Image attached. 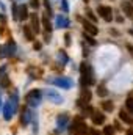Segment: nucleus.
<instances>
[{
	"label": "nucleus",
	"mask_w": 133,
	"mask_h": 135,
	"mask_svg": "<svg viewBox=\"0 0 133 135\" xmlns=\"http://www.w3.org/2000/svg\"><path fill=\"white\" fill-rule=\"evenodd\" d=\"M80 75H81L80 83H81L83 88H88V86L94 85V82H96L94 80V71H93L91 65H88L86 61H83L80 65Z\"/></svg>",
	"instance_id": "nucleus-1"
},
{
	"label": "nucleus",
	"mask_w": 133,
	"mask_h": 135,
	"mask_svg": "<svg viewBox=\"0 0 133 135\" xmlns=\"http://www.w3.org/2000/svg\"><path fill=\"white\" fill-rule=\"evenodd\" d=\"M69 131L72 132V135H88L89 134V129H88V126H86V123L83 121L81 116L74 118V121H72Z\"/></svg>",
	"instance_id": "nucleus-2"
},
{
	"label": "nucleus",
	"mask_w": 133,
	"mask_h": 135,
	"mask_svg": "<svg viewBox=\"0 0 133 135\" xmlns=\"http://www.w3.org/2000/svg\"><path fill=\"white\" fill-rule=\"evenodd\" d=\"M41 101H42V91L38 90V88L30 90V91L27 93V96H25V102H27L30 107H38V105L41 104Z\"/></svg>",
	"instance_id": "nucleus-3"
},
{
	"label": "nucleus",
	"mask_w": 133,
	"mask_h": 135,
	"mask_svg": "<svg viewBox=\"0 0 133 135\" xmlns=\"http://www.w3.org/2000/svg\"><path fill=\"white\" fill-rule=\"evenodd\" d=\"M47 82L61 88V90H70L74 86V80L70 77H55V79H49Z\"/></svg>",
	"instance_id": "nucleus-4"
},
{
	"label": "nucleus",
	"mask_w": 133,
	"mask_h": 135,
	"mask_svg": "<svg viewBox=\"0 0 133 135\" xmlns=\"http://www.w3.org/2000/svg\"><path fill=\"white\" fill-rule=\"evenodd\" d=\"M45 98L49 99V102H52V104H55V105H60V104H63V96L57 91V90H47L45 91Z\"/></svg>",
	"instance_id": "nucleus-5"
},
{
	"label": "nucleus",
	"mask_w": 133,
	"mask_h": 135,
	"mask_svg": "<svg viewBox=\"0 0 133 135\" xmlns=\"http://www.w3.org/2000/svg\"><path fill=\"white\" fill-rule=\"evenodd\" d=\"M97 13L100 14V17H102L103 21H106V22H111V21H113V9H111V6L99 5Z\"/></svg>",
	"instance_id": "nucleus-6"
},
{
	"label": "nucleus",
	"mask_w": 133,
	"mask_h": 135,
	"mask_svg": "<svg viewBox=\"0 0 133 135\" xmlns=\"http://www.w3.org/2000/svg\"><path fill=\"white\" fill-rule=\"evenodd\" d=\"M69 121H70V118H69V113H67V112L60 113V115L57 116V129H58V131H64L67 127V124H69Z\"/></svg>",
	"instance_id": "nucleus-7"
},
{
	"label": "nucleus",
	"mask_w": 133,
	"mask_h": 135,
	"mask_svg": "<svg viewBox=\"0 0 133 135\" xmlns=\"http://www.w3.org/2000/svg\"><path fill=\"white\" fill-rule=\"evenodd\" d=\"M78 21L83 24V28H85V33L91 35V36H96V35L99 33V28L93 24V22H89V21H86V19H81V17H78Z\"/></svg>",
	"instance_id": "nucleus-8"
},
{
	"label": "nucleus",
	"mask_w": 133,
	"mask_h": 135,
	"mask_svg": "<svg viewBox=\"0 0 133 135\" xmlns=\"http://www.w3.org/2000/svg\"><path fill=\"white\" fill-rule=\"evenodd\" d=\"M33 116H34V113L30 110V108H22V112H21V123H22V126L25 127V126H28L30 124V121L33 119Z\"/></svg>",
	"instance_id": "nucleus-9"
},
{
	"label": "nucleus",
	"mask_w": 133,
	"mask_h": 135,
	"mask_svg": "<svg viewBox=\"0 0 133 135\" xmlns=\"http://www.w3.org/2000/svg\"><path fill=\"white\" fill-rule=\"evenodd\" d=\"M89 102H91V91H89L88 88H83V90H81V94H80V98H78V101H77V104H78L80 107H86V105H89Z\"/></svg>",
	"instance_id": "nucleus-10"
},
{
	"label": "nucleus",
	"mask_w": 133,
	"mask_h": 135,
	"mask_svg": "<svg viewBox=\"0 0 133 135\" xmlns=\"http://www.w3.org/2000/svg\"><path fill=\"white\" fill-rule=\"evenodd\" d=\"M16 42L13 41V39H9L5 46H2V50H3V55L5 57H13L14 54H16Z\"/></svg>",
	"instance_id": "nucleus-11"
},
{
	"label": "nucleus",
	"mask_w": 133,
	"mask_h": 135,
	"mask_svg": "<svg viewBox=\"0 0 133 135\" xmlns=\"http://www.w3.org/2000/svg\"><path fill=\"white\" fill-rule=\"evenodd\" d=\"M55 27L57 28H67V27H70V21L67 19L64 14H58L57 21H55Z\"/></svg>",
	"instance_id": "nucleus-12"
},
{
	"label": "nucleus",
	"mask_w": 133,
	"mask_h": 135,
	"mask_svg": "<svg viewBox=\"0 0 133 135\" xmlns=\"http://www.w3.org/2000/svg\"><path fill=\"white\" fill-rule=\"evenodd\" d=\"M28 17H30V21H32V25H30V28L33 30V33H39V32H41V22H39V17H38V14H36V13H33V14H30Z\"/></svg>",
	"instance_id": "nucleus-13"
},
{
	"label": "nucleus",
	"mask_w": 133,
	"mask_h": 135,
	"mask_svg": "<svg viewBox=\"0 0 133 135\" xmlns=\"http://www.w3.org/2000/svg\"><path fill=\"white\" fill-rule=\"evenodd\" d=\"M91 119H93V123H94L96 126H99V124H103V123H105V115H103L102 112L94 110V112L91 113Z\"/></svg>",
	"instance_id": "nucleus-14"
},
{
	"label": "nucleus",
	"mask_w": 133,
	"mask_h": 135,
	"mask_svg": "<svg viewBox=\"0 0 133 135\" xmlns=\"http://www.w3.org/2000/svg\"><path fill=\"white\" fill-rule=\"evenodd\" d=\"M28 8H27V5H21V6H17V21H24V19H28Z\"/></svg>",
	"instance_id": "nucleus-15"
},
{
	"label": "nucleus",
	"mask_w": 133,
	"mask_h": 135,
	"mask_svg": "<svg viewBox=\"0 0 133 135\" xmlns=\"http://www.w3.org/2000/svg\"><path fill=\"white\" fill-rule=\"evenodd\" d=\"M119 119H121V121H124V123H125V124H129V126H133V116L129 113V112L121 110V112H119Z\"/></svg>",
	"instance_id": "nucleus-16"
},
{
	"label": "nucleus",
	"mask_w": 133,
	"mask_h": 135,
	"mask_svg": "<svg viewBox=\"0 0 133 135\" xmlns=\"http://www.w3.org/2000/svg\"><path fill=\"white\" fill-rule=\"evenodd\" d=\"M122 9H124V14H127L129 17H133V5L132 2H122Z\"/></svg>",
	"instance_id": "nucleus-17"
},
{
	"label": "nucleus",
	"mask_w": 133,
	"mask_h": 135,
	"mask_svg": "<svg viewBox=\"0 0 133 135\" xmlns=\"http://www.w3.org/2000/svg\"><path fill=\"white\" fill-rule=\"evenodd\" d=\"M27 71H28V75H30V79H39V77L42 75V71H41V69H36L34 66H30Z\"/></svg>",
	"instance_id": "nucleus-18"
},
{
	"label": "nucleus",
	"mask_w": 133,
	"mask_h": 135,
	"mask_svg": "<svg viewBox=\"0 0 133 135\" xmlns=\"http://www.w3.org/2000/svg\"><path fill=\"white\" fill-rule=\"evenodd\" d=\"M57 60H58V63H61V65L69 63V57H67V54L64 52V50H58V54H57Z\"/></svg>",
	"instance_id": "nucleus-19"
},
{
	"label": "nucleus",
	"mask_w": 133,
	"mask_h": 135,
	"mask_svg": "<svg viewBox=\"0 0 133 135\" xmlns=\"http://www.w3.org/2000/svg\"><path fill=\"white\" fill-rule=\"evenodd\" d=\"M24 35H25L27 41H34V33L30 28V25H24Z\"/></svg>",
	"instance_id": "nucleus-20"
},
{
	"label": "nucleus",
	"mask_w": 133,
	"mask_h": 135,
	"mask_svg": "<svg viewBox=\"0 0 133 135\" xmlns=\"http://www.w3.org/2000/svg\"><path fill=\"white\" fill-rule=\"evenodd\" d=\"M42 27L45 28V33H52V25H50V21H49L47 14H44V17H42Z\"/></svg>",
	"instance_id": "nucleus-21"
},
{
	"label": "nucleus",
	"mask_w": 133,
	"mask_h": 135,
	"mask_svg": "<svg viewBox=\"0 0 133 135\" xmlns=\"http://www.w3.org/2000/svg\"><path fill=\"white\" fill-rule=\"evenodd\" d=\"M102 108H103V112H113L114 110V104L111 101H103L102 102Z\"/></svg>",
	"instance_id": "nucleus-22"
},
{
	"label": "nucleus",
	"mask_w": 133,
	"mask_h": 135,
	"mask_svg": "<svg viewBox=\"0 0 133 135\" xmlns=\"http://www.w3.org/2000/svg\"><path fill=\"white\" fill-rule=\"evenodd\" d=\"M125 107H127L129 113L133 116V96H129V98H127V101H125Z\"/></svg>",
	"instance_id": "nucleus-23"
},
{
	"label": "nucleus",
	"mask_w": 133,
	"mask_h": 135,
	"mask_svg": "<svg viewBox=\"0 0 133 135\" xmlns=\"http://www.w3.org/2000/svg\"><path fill=\"white\" fill-rule=\"evenodd\" d=\"M97 94H99L100 98L108 96V90H106V86H105V85H99V86H97Z\"/></svg>",
	"instance_id": "nucleus-24"
},
{
	"label": "nucleus",
	"mask_w": 133,
	"mask_h": 135,
	"mask_svg": "<svg viewBox=\"0 0 133 135\" xmlns=\"http://www.w3.org/2000/svg\"><path fill=\"white\" fill-rule=\"evenodd\" d=\"M11 85V82H9V77L8 75H2V80H0V86L2 88H8Z\"/></svg>",
	"instance_id": "nucleus-25"
},
{
	"label": "nucleus",
	"mask_w": 133,
	"mask_h": 135,
	"mask_svg": "<svg viewBox=\"0 0 133 135\" xmlns=\"http://www.w3.org/2000/svg\"><path fill=\"white\" fill-rule=\"evenodd\" d=\"M86 17H88V19H89V22H93V24H94V22H96V19H97V17L94 16V11H93V9H89V8L86 9Z\"/></svg>",
	"instance_id": "nucleus-26"
},
{
	"label": "nucleus",
	"mask_w": 133,
	"mask_h": 135,
	"mask_svg": "<svg viewBox=\"0 0 133 135\" xmlns=\"http://www.w3.org/2000/svg\"><path fill=\"white\" fill-rule=\"evenodd\" d=\"M116 134V129L113 127V126H105V129H103V135H114Z\"/></svg>",
	"instance_id": "nucleus-27"
},
{
	"label": "nucleus",
	"mask_w": 133,
	"mask_h": 135,
	"mask_svg": "<svg viewBox=\"0 0 133 135\" xmlns=\"http://www.w3.org/2000/svg\"><path fill=\"white\" fill-rule=\"evenodd\" d=\"M42 2H44V6H45V9H47V13H45V14L50 17V16L53 14V13H52V5H50V2H49V0H42Z\"/></svg>",
	"instance_id": "nucleus-28"
},
{
	"label": "nucleus",
	"mask_w": 133,
	"mask_h": 135,
	"mask_svg": "<svg viewBox=\"0 0 133 135\" xmlns=\"http://www.w3.org/2000/svg\"><path fill=\"white\" fill-rule=\"evenodd\" d=\"M83 38H85V39H86V41H88L89 44H93V46L96 44V41L93 39V36H91V35H88V33H83Z\"/></svg>",
	"instance_id": "nucleus-29"
},
{
	"label": "nucleus",
	"mask_w": 133,
	"mask_h": 135,
	"mask_svg": "<svg viewBox=\"0 0 133 135\" xmlns=\"http://www.w3.org/2000/svg\"><path fill=\"white\" fill-rule=\"evenodd\" d=\"M39 5H41V3H39V0H30V6L34 8V9H38V8H39Z\"/></svg>",
	"instance_id": "nucleus-30"
},
{
	"label": "nucleus",
	"mask_w": 133,
	"mask_h": 135,
	"mask_svg": "<svg viewBox=\"0 0 133 135\" xmlns=\"http://www.w3.org/2000/svg\"><path fill=\"white\" fill-rule=\"evenodd\" d=\"M61 8H63V11L67 13L69 11V5H67V0H61Z\"/></svg>",
	"instance_id": "nucleus-31"
},
{
	"label": "nucleus",
	"mask_w": 133,
	"mask_h": 135,
	"mask_svg": "<svg viewBox=\"0 0 133 135\" xmlns=\"http://www.w3.org/2000/svg\"><path fill=\"white\" fill-rule=\"evenodd\" d=\"M64 42H66L67 47H69V46L72 44V42H70V33H66V35H64Z\"/></svg>",
	"instance_id": "nucleus-32"
},
{
	"label": "nucleus",
	"mask_w": 133,
	"mask_h": 135,
	"mask_svg": "<svg viewBox=\"0 0 133 135\" xmlns=\"http://www.w3.org/2000/svg\"><path fill=\"white\" fill-rule=\"evenodd\" d=\"M13 17L17 21V5H16V3L13 5Z\"/></svg>",
	"instance_id": "nucleus-33"
},
{
	"label": "nucleus",
	"mask_w": 133,
	"mask_h": 135,
	"mask_svg": "<svg viewBox=\"0 0 133 135\" xmlns=\"http://www.w3.org/2000/svg\"><path fill=\"white\" fill-rule=\"evenodd\" d=\"M88 135H102V134H100L99 131H96V129H91V131H89V134H88Z\"/></svg>",
	"instance_id": "nucleus-34"
},
{
	"label": "nucleus",
	"mask_w": 133,
	"mask_h": 135,
	"mask_svg": "<svg viewBox=\"0 0 133 135\" xmlns=\"http://www.w3.org/2000/svg\"><path fill=\"white\" fill-rule=\"evenodd\" d=\"M127 49L130 50V54H132V55H133V46H132V44H129V46H127Z\"/></svg>",
	"instance_id": "nucleus-35"
},
{
	"label": "nucleus",
	"mask_w": 133,
	"mask_h": 135,
	"mask_svg": "<svg viewBox=\"0 0 133 135\" xmlns=\"http://www.w3.org/2000/svg\"><path fill=\"white\" fill-rule=\"evenodd\" d=\"M34 49H38V50H39V49H41V44H39V42H34Z\"/></svg>",
	"instance_id": "nucleus-36"
},
{
	"label": "nucleus",
	"mask_w": 133,
	"mask_h": 135,
	"mask_svg": "<svg viewBox=\"0 0 133 135\" xmlns=\"http://www.w3.org/2000/svg\"><path fill=\"white\" fill-rule=\"evenodd\" d=\"M0 58H5V55H3V50H2V46H0Z\"/></svg>",
	"instance_id": "nucleus-37"
},
{
	"label": "nucleus",
	"mask_w": 133,
	"mask_h": 135,
	"mask_svg": "<svg viewBox=\"0 0 133 135\" xmlns=\"http://www.w3.org/2000/svg\"><path fill=\"white\" fill-rule=\"evenodd\" d=\"M127 135H133V131H129V132H127Z\"/></svg>",
	"instance_id": "nucleus-38"
},
{
	"label": "nucleus",
	"mask_w": 133,
	"mask_h": 135,
	"mask_svg": "<svg viewBox=\"0 0 133 135\" xmlns=\"http://www.w3.org/2000/svg\"><path fill=\"white\" fill-rule=\"evenodd\" d=\"M0 110H2V96H0Z\"/></svg>",
	"instance_id": "nucleus-39"
},
{
	"label": "nucleus",
	"mask_w": 133,
	"mask_h": 135,
	"mask_svg": "<svg viewBox=\"0 0 133 135\" xmlns=\"http://www.w3.org/2000/svg\"><path fill=\"white\" fill-rule=\"evenodd\" d=\"M130 35H132V36H133V30H130Z\"/></svg>",
	"instance_id": "nucleus-40"
},
{
	"label": "nucleus",
	"mask_w": 133,
	"mask_h": 135,
	"mask_svg": "<svg viewBox=\"0 0 133 135\" xmlns=\"http://www.w3.org/2000/svg\"><path fill=\"white\" fill-rule=\"evenodd\" d=\"M129 2H133V0H129Z\"/></svg>",
	"instance_id": "nucleus-41"
}]
</instances>
